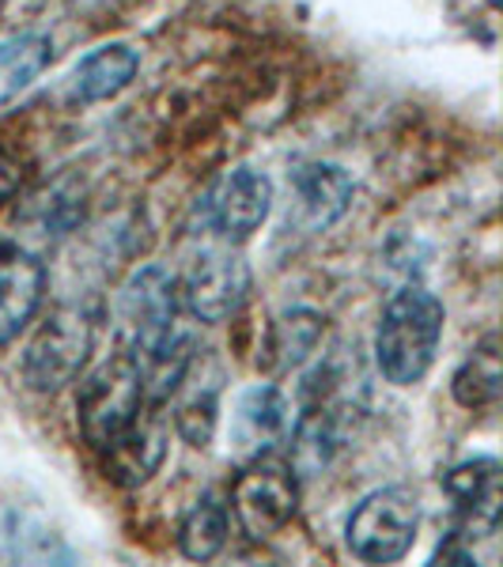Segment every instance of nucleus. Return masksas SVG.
I'll use <instances>...</instances> for the list:
<instances>
[{
	"label": "nucleus",
	"instance_id": "obj_5",
	"mask_svg": "<svg viewBox=\"0 0 503 567\" xmlns=\"http://www.w3.org/2000/svg\"><path fill=\"white\" fill-rule=\"evenodd\" d=\"M420 534V496L406 484H387L356 503L345 523V545L363 564H398Z\"/></svg>",
	"mask_w": 503,
	"mask_h": 567
},
{
	"label": "nucleus",
	"instance_id": "obj_4",
	"mask_svg": "<svg viewBox=\"0 0 503 567\" xmlns=\"http://www.w3.org/2000/svg\"><path fill=\"white\" fill-rule=\"evenodd\" d=\"M235 523L250 542H269L285 534L299 511V473L296 462L273 454L243 462V473L232 484V507Z\"/></svg>",
	"mask_w": 503,
	"mask_h": 567
},
{
	"label": "nucleus",
	"instance_id": "obj_6",
	"mask_svg": "<svg viewBox=\"0 0 503 567\" xmlns=\"http://www.w3.org/2000/svg\"><path fill=\"white\" fill-rule=\"evenodd\" d=\"M141 405H144L141 363L125 349H117L99 368L80 374L76 420H80V432H84V439L95 451H103L110 439L136 416Z\"/></svg>",
	"mask_w": 503,
	"mask_h": 567
},
{
	"label": "nucleus",
	"instance_id": "obj_16",
	"mask_svg": "<svg viewBox=\"0 0 503 567\" xmlns=\"http://www.w3.org/2000/svg\"><path fill=\"white\" fill-rule=\"evenodd\" d=\"M136 72H141V53L133 45H99L72 72V91H76L80 103H106V99L122 95L133 84Z\"/></svg>",
	"mask_w": 503,
	"mask_h": 567
},
{
	"label": "nucleus",
	"instance_id": "obj_14",
	"mask_svg": "<svg viewBox=\"0 0 503 567\" xmlns=\"http://www.w3.org/2000/svg\"><path fill=\"white\" fill-rule=\"evenodd\" d=\"M326 337V318L310 307H291L277 315L265 329L261 360L273 371H299L318 352Z\"/></svg>",
	"mask_w": 503,
	"mask_h": 567
},
{
	"label": "nucleus",
	"instance_id": "obj_2",
	"mask_svg": "<svg viewBox=\"0 0 503 567\" xmlns=\"http://www.w3.org/2000/svg\"><path fill=\"white\" fill-rule=\"evenodd\" d=\"M95 352V315L88 307H58L23 349V382L34 393H61L80 379Z\"/></svg>",
	"mask_w": 503,
	"mask_h": 567
},
{
	"label": "nucleus",
	"instance_id": "obj_3",
	"mask_svg": "<svg viewBox=\"0 0 503 567\" xmlns=\"http://www.w3.org/2000/svg\"><path fill=\"white\" fill-rule=\"evenodd\" d=\"M178 315H182L178 277H171L163 265H141L117 288V303H114L117 349H125L133 360H144L171 333H178Z\"/></svg>",
	"mask_w": 503,
	"mask_h": 567
},
{
	"label": "nucleus",
	"instance_id": "obj_7",
	"mask_svg": "<svg viewBox=\"0 0 503 567\" xmlns=\"http://www.w3.org/2000/svg\"><path fill=\"white\" fill-rule=\"evenodd\" d=\"M178 299L182 310H189L197 322H227L239 315L250 299V265L239 246H205L182 272Z\"/></svg>",
	"mask_w": 503,
	"mask_h": 567
},
{
	"label": "nucleus",
	"instance_id": "obj_10",
	"mask_svg": "<svg viewBox=\"0 0 503 567\" xmlns=\"http://www.w3.org/2000/svg\"><path fill=\"white\" fill-rule=\"evenodd\" d=\"M167 443L171 416L163 413V405L144 401L130 424L103 446L106 477L122 484V488H141L144 481H152L160 473L163 458H167Z\"/></svg>",
	"mask_w": 503,
	"mask_h": 567
},
{
	"label": "nucleus",
	"instance_id": "obj_15",
	"mask_svg": "<svg viewBox=\"0 0 503 567\" xmlns=\"http://www.w3.org/2000/svg\"><path fill=\"white\" fill-rule=\"evenodd\" d=\"M219 390H224V382H219V371L213 368L208 374H201V382L194 379V363H189L186 379H182V386L175 390V409H171V424H175V432L182 443L189 446H208L219 427Z\"/></svg>",
	"mask_w": 503,
	"mask_h": 567
},
{
	"label": "nucleus",
	"instance_id": "obj_13",
	"mask_svg": "<svg viewBox=\"0 0 503 567\" xmlns=\"http://www.w3.org/2000/svg\"><path fill=\"white\" fill-rule=\"evenodd\" d=\"M45 296V269L23 250H0V344L16 341L39 315Z\"/></svg>",
	"mask_w": 503,
	"mask_h": 567
},
{
	"label": "nucleus",
	"instance_id": "obj_1",
	"mask_svg": "<svg viewBox=\"0 0 503 567\" xmlns=\"http://www.w3.org/2000/svg\"><path fill=\"white\" fill-rule=\"evenodd\" d=\"M446 307L424 284H406L387 299L374 326V363L390 386H417L435 368Z\"/></svg>",
	"mask_w": 503,
	"mask_h": 567
},
{
	"label": "nucleus",
	"instance_id": "obj_9",
	"mask_svg": "<svg viewBox=\"0 0 503 567\" xmlns=\"http://www.w3.org/2000/svg\"><path fill=\"white\" fill-rule=\"evenodd\" d=\"M291 424H296V409H291L288 393L273 386V382H254L232 405V424H227L232 454L239 462L273 454L280 443L291 439Z\"/></svg>",
	"mask_w": 503,
	"mask_h": 567
},
{
	"label": "nucleus",
	"instance_id": "obj_17",
	"mask_svg": "<svg viewBox=\"0 0 503 567\" xmlns=\"http://www.w3.org/2000/svg\"><path fill=\"white\" fill-rule=\"evenodd\" d=\"M451 393L462 409L481 413L492 409L503 393V363H500V337L489 333L465 352V360L459 363V371L451 374Z\"/></svg>",
	"mask_w": 503,
	"mask_h": 567
},
{
	"label": "nucleus",
	"instance_id": "obj_11",
	"mask_svg": "<svg viewBox=\"0 0 503 567\" xmlns=\"http://www.w3.org/2000/svg\"><path fill=\"white\" fill-rule=\"evenodd\" d=\"M352 205V178L337 163H307L291 175V197L285 224L299 235H318L333 227Z\"/></svg>",
	"mask_w": 503,
	"mask_h": 567
},
{
	"label": "nucleus",
	"instance_id": "obj_12",
	"mask_svg": "<svg viewBox=\"0 0 503 567\" xmlns=\"http://www.w3.org/2000/svg\"><path fill=\"white\" fill-rule=\"evenodd\" d=\"M443 488L462 515L459 529H470V534H478V537L500 534V462L496 458H470V462L454 465L443 477Z\"/></svg>",
	"mask_w": 503,
	"mask_h": 567
},
{
	"label": "nucleus",
	"instance_id": "obj_18",
	"mask_svg": "<svg viewBox=\"0 0 503 567\" xmlns=\"http://www.w3.org/2000/svg\"><path fill=\"white\" fill-rule=\"evenodd\" d=\"M227 526H232V511H227V503L213 496V492H205L194 507L186 511V518H182L178 526V548L186 560H213L219 548L227 545Z\"/></svg>",
	"mask_w": 503,
	"mask_h": 567
},
{
	"label": "nucleus",
	"instance_id": "obj_8",
	"mask_svg": "<svg viewBox=\"0 0 503 567\" xmlns=\"http://www.w3.org/2000/svg\"><path fill=\"white\" fill-rule=\"evenodd\" d=\"M273 205H277L273 178L258 167H235L205 189L201 219L219 243L243 246L254 231H261Z\"/></svg>",
	"mask_w": 503,
	"mask_h": 567
}]
</instances>
